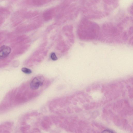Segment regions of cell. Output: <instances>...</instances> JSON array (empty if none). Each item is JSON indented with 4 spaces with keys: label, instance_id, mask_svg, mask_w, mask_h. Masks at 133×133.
Masks as SVG:
<instances>
[{
    "label": "cell",
    "instance_id": "cell-1",
    "mask_svg": "<svg viewBox=\"0 0 133 133\" xmlns=\"http://www.w3.org/2000/svg\"><path fill=\"white\" fill-rule=\"evenodd\" d=\"M44 81V78L42 77L39 76L35 77L30 83V88L34 90L38 89L40 86L43 85Z\"/></svg>",
    "mask_w": 133,
    "mask_h": 133
},
{
    "label": "cell",
    "instance_id": "cell-2",
    "mask_svg": "<svg viewBox=\"0 0 133 133\" xmlns=\"http://www.w3.org/2000/svg\"><path fill=\"white\" fill-rule=\"evenodd\" d=\"M11 48L9 46L4 45L0 48V59L6 57L10 54Z\"/></svg>",
    "mask_w": 133,
    "mask_h": 133
},
{
    "label": "cell",
    "instance_id": "cell-3",
    "mask_svg": "<svg viewBox=\"0 0 133 133\" xmlns=\"http://www.w3.org/2000/svg\"><path fill=\"white\" fill-rule=\"evenodd\" d=\"M52 11L51 10H49L45 11L43 14L44 19L46 20H48L52 17Z\"/></svg>",
    "mask_w": 133,
    "mask_h": 133
},
{
    "label": "cell",
    "instance_id": "cell-4",
    "mask_svg": "<svg viewBox=\"0 0 133 133\" xmlns=\"http://www.w3.org/2000/svg\"><path fill=\"white\" fill-rule=\"evenodd\" d=\"M21 70L23 72L26 74H29L32 73V71L30 69L26 68H22Z\"/></svg>",
    "mask_w": 133,
    "mask_h": 133
},
{
    "label": "cell",
    "instance_id": "cell-5",
    "mask_svg": "<svg viewBox=\"0 0 133 133\" xmlns=\"http://www.w3.org/2000/svg\"><path fill=\"white\" fill-rule=\"evenodd\" d=\"M50 57L54 61H56L57 59V57L54 52H52L51 54Z\"/></svg>",
    "mask_w": 133,
    "mask_h": 133
},
{
    "label": "cell",
    "instance_id": "cell-6",
    "mask_svg": "<svg viewBox=\"0 0 133 133\" xmlns=\"http://www.w3.org/2000/svg\"><path fill=\"white\" fill-rule=\"evenodd\" d=\"M102 132H108V133H113V132L112 131L109 130H106L103 131Z\"/></svg>",
    "mask_w": 133,
    "mask_h": 133
}]
</instances>
